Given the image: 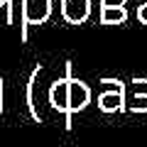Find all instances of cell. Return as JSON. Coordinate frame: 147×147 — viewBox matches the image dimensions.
I'll use <instances>...</instances> for the list:
<instances>
[{
  "label": "cell",
  "instance_id": "1",
  "mask_svg": "<svg viewBox=\"0 0 147 147\" xmlns=\"http://www.w3.org/2000/svg\"><path fill=\"white\" fill-rule=\"evenodd\" d=\"M64 15L71 22H81L88 15V0H64Z\"/></svg>",
  "mask_w": 147,
  "mask_h": 147
},
{
  "label": "cell",
  "instance_id": "2",
  "mask_svg": "<svg viewBox=\"0 0 147 147\" xmlns=\"http://www.w3.org/2000/svg\"><path fill=\"white\" fill-rule=\"evenodd\" d=\"M25 15H27V20H32V22L44 20V17L49 15V0H27Z\"/></svg>",
  "mask_w": 147,
  "mask_h": 147
},
{
  "label": "cell",
  "instance_id": "3",
  "mask_svg": "<svg viewBox=\"0 0 147 147\" xmlns=\"http://www.w3.org/2000/svg\"><path fill=\"white\" fill-rule=\"evenodd\" d=\"M140 15H142V20H147V5H145V7L140 10Z\"/></svg>",
  "mask_w": 147,
  "mask_h": 147
}]
</instances>
